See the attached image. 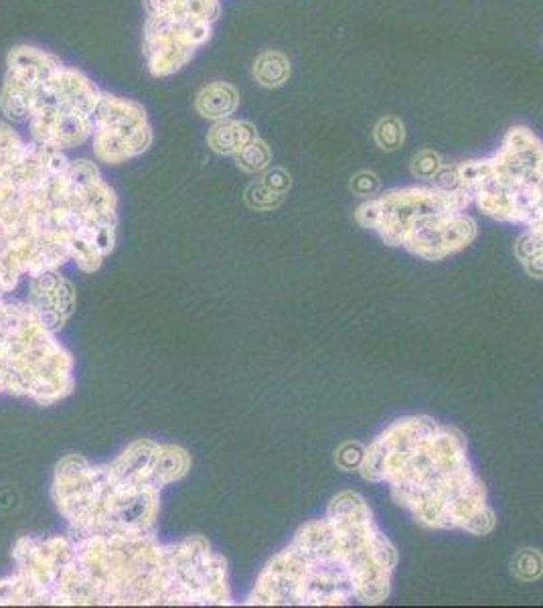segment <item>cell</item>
<instances>
[{
    "instance_id": "obj_7",
    "label": "cell",
    "mask_w": 543,
    "mask_h": 608,
    "mask_svg": "<svg viewBox=\"0 0 543 608\" xmlns=\"http://www.w3.org/2000/svg\"><path fill=\"white\" fill-rule=\"evenodd\" d=\"M161 491L110 465L65 456L55 468L53 503L73 536H156Z\"/></svg>"
},
{
    "instance_id": "obj_8",
    "label": "cell",
    "mask_w": 543,
    "mask_h": 608,
    "mask_svg": "<svg viewBox=\"0 0 543 608\" xmlns=\"http://www.w3.org/2000/svg\"><path fill=\"white\" fill-rule=\"evenodd\" d=\"M76 388L71 353L27 299L0 300V396L51 406Z\"/></svg>"
},
{
    "instance_id": "obj_1",
    "label": "cell",
    "mask_w": 543,
    "mask_h": 608,
    "mask_svg": "<svg viewBox=\"0 0 543 608\" xmlns=\"http://www.w3.org/2000/svg\"><path fill=\"white\" fill-rule=\"evenodd\" d=\"M0 580V606L232 604L227 562L199 536H27Z\"/></svg>"
},
{
    "instance_id": "obj_13",
    "label": "cell",
    "mask_w": 543,
    "mask_h": 608,
    "mask_svg": "<svg viewBox=\"0 0 543 608\" xmlns=\"http://www.w3.org/2000/svg\"><path fill=\"white\" fill-rule=\"evenodd\" d=\"M272 161V152L268 146L256 138L252 144L245 146V149L237 154V164L244 170L248 172H258V170H264Z\"/></svg>"
},
{
    "instance_id": "obj_11",
    "label": "cell",
    "mask_w": 543,
    "mask_h": 608,
    "mask_svg": "<svg viewBox=\"0 0 543 608\" xmlns=\"http://www.w3.org/2000/svg\"><path fill=\"white\" fill-rule=\"evenodd\" d=\"M288 73H290V65H288L286 57L280 53L262 55L256 65V76L260 79V84L268 86V88L284 84Z\"/></svg>"
},
{
    "instance_id": "obj_10",
    "label": "cell",
    "mask_w": 543,
    "mask_h": 608,
    "mask_svg": "<svg viewBox=\"0 0 543 608\" xmlns=\"http://www.w3.org/2000/svg\"><path fill=\"white\" fill-rule=\"evenodd\" d=\"M256 130L248 122H227L213 130L211 146L221 154H240L245 146L256 141Z\"/></svg>"
},
{
    "instance_id": "obj_12",
    "label": "cell",
    "mask_w": 543,
    "mask_h": 608,
    "mask_svg": "<svg viewBox=\"0 0 543 608\" xmlns=\"http://www.w3.org/2000/svg\"><path fill=\"white\" fill-rule=\"evenodd\" d=\"M406 130L404 124L396 116H385L375 126V143L383 151H396L404 143Z\"/></svg>"
},
{
    "instance_id": "obj_6",
    "label": "cell",
    "mask_w": 543,
    "mask_h": 608,
    "mask_svg": "<svg viewBox=\"0 0 543 608\" xmlns=\"http://www.w3.org/2000/svg\"><path fill=\"white\" fill-rule=\"evenodd\" d=\"M355 219L383 244L426 262L456 256L479 234L466 197L442 183L396 187L369 197L357 207Z\"/></svg>"
},
{
    "instance_id": "obj_4",
    "label": "cell",
    "mask_w": 543,
    "mask_h": 608,
    "mask_svg": "<svg viewBox=\"0 0 543 608\" xmlns=\"http://www.w3.org/2000/svg\"><path fill=\"white\" fill-rule=\"evenodd\" d=\"M359 474L385 484L393 503L428 531L487 536L497 525L465 434L432 416H404L364 448Z\"/></svg>"
},
{
    "instance_id": "obj_3",
    "label": "cell",
    "mask_w": 543,
    "mask_h": 608,
    "mask_svg": "<svg viewBox=\"0 0 543 608\" xmlns=\"http://www.w3.org/2000/svg\"><path fill=\"white\" fill-rule=\"evenodd\" d=\"M398 548L361 493L341 491L325 515L300 525L264 566L245 604H382L391 594Z\"/></svg>"
},
{
    "instance_id": "obj_14",
    "label": "cell",
    "mask_w": 543,
    "mask_h": 608,
    "mask_svg": "<svg viewBox=\"0 0 543 608\" xmlns=\"http://www.w3.org/2000/svg\"><path fill=\"white\" fill-rule=\"evenodd\" d=\"M513 572L521 580H536L543 574V557L536 549H523L513 560Z\"/></svg>"
},
{
    "instance_id": "obj_16",
    "label": "cell",
    "mask_w": 543,
    "mask_h": 608,
    "mask_svg": "<svg viewBox=\"0 0 543 608\" xmlns=\"http://www.w3.org/2000/svg\"><path fill=\"white\" fill-rule=\"evenodd\" d=\"M353 187H355V191L361 195L373 197L377 193V187H380V180H377V177L372 175V172H361V175L353 180Z\"/></svg>"
},
{
    "instance_id": "obj_5",
    "label": "cell",
    "mask_w": 543,
    "mask_h": 608,
    "mask_svg": "<svg viewBox=\"0 0 543 608\" xmlns=\"http://www.w3.org/2000/svg\"><path fill=\"white\" fill-rule=\"evenodd\" d=\"M436 183L456 187L484 217L521 227L515 256L543 278V141L531 128H509L491 154L446 167Z\"/></svg>"
},
{
    "instance_id": "obj_2",
    "label": "cell",
    "mask_w": 543,
    "mask_h": 608,
    "mask_svg": "<svg viewBox=\"0 0 543 608\" xmlns=\"http://www.w3.org/2000/svg\"><path fill=\"white\" fill-rule=\"evenodd\" d=\"M116 195L87 161L0 124V300L73 262L96 272L116 245Z\"/></svg>"
},
{
    "instance_id": "obj_9",
    "label": "cell",
    "mask_w": 543,
    "mask_h": 608,
    "mask_svg": "<svg viewBox=\"0 0 543 608\" xmlns=\"http://www.w3.org/2000/svg\"><path fill=\"white\" fill-rule=\"evenodd\" d=\"M27 289V302L43 317L51 331H60L76 307V292L71 282L53 270V272L31 278Z\"/></svg>"
},
{
    "instance_id": "obj_15",
    "label": "cell",
    "mask_w": 543,
    "mask_h": 608,
    "mask_svg": "<svg viewBox=\"0 0 543 608\" xmlns=\"http://www.w3.org/2000/svg\"><path fill=\"white\" fill-rule=\"evenodd\" d=\"M444 169H446V167H444V164L440 162V156L436 154V152L424 151V152H419L416 156V159H414V172H416V177L424 179V180H432V183H436V180H438V177L442 175Z\"/></svg>"
}]
</instances>
